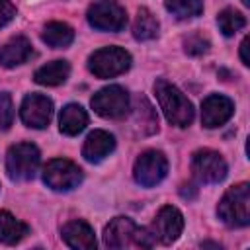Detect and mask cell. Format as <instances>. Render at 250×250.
Instances as JSON below:
<instances>
[{"mask_svg": "<svg viewBox=\"0 0 250 250\" xmlns=\"http://www.w3.org/2000/svg\"><path fill=\"white\" fill-rule=\"evenodd\" d=\"M154 94L160 104V109L168 123L176 127H188L193 121V105L191 102L168 80L158 78L154 82Z\"/></svg>", "mask_w": 250, "mask_h": 250, "instance_id": "obj_1", "label": "cell"}, {"mask_svg": "<svg viewBox=\"0 0 250 250\" xmlns=\"http://www.w3.org/2000/svg\"><path fill=\"white\" fill-rule=\"evenodd\" d=\"M154 234H150L146 229L137 227L129 217H115L104 229V244L107 248H148L154 244Z\"/></svg>", "mask_w": 250, "mask_h": 250, "instance_id": "obj_2", "label": "cell"}, {"mask_svg": "<svg viewBox=\"0 0 250 250\" xmlns=\"http://www.w3.org/2000/svg\"><path fill=\"white\" fill-rule=\"evenodd\" d=\"M219 219L232 229L246 227L250 223V186L246 182L227 189L217 207Z\"/></svg>", "mask_w": 250, "mask_h": 250, "instance_id": "obj_3", "label": "cell"}, {"mask_svg": "<svg viewBox=\"0 0 250 250\" xmlns=\"http://www.w3.org/2000/svg\"><path fill=\"white\" fill-rule=\"evenodd\" d=\"M39 166V148L31 143L12 145L6 152V172L14 182H27Z\"/></svg>", "mask_w": 250, "mask_h": 250, "instance_id": "obj_4", "label": "cell"}, {"mask_svg": "<svg viewBox=\"0 0 250 250\" xmlns=\"http://www.w3.org/2000/svg\"><path fill=\"white\" fill-rule=\"evenodd\" d=\"M131 55L121 47H104L90 55L88 70L98 78H113L129 70Z\"/></svg>", "mask_w": 250, "mask_h": 250, "instance_id": "obj_5", "label": "cell"}, {"mask_svg": "<svg viewBox=\"0 0 250 250\" xmlns=\"http://www.w3.org/2000/svg\"><path fill=\"white\" fill-rule=\"evenodd\" d=\"M82 178L80 166L66 158H53L43 168V182L55 191H70L80 186Z\"/></svg>", "mask_w": 250, "mask_h": 250, "instance_id": "obj_6", "label": "cell"}, {"mask_svg": "<svg viewBox=\"0 0 250 250\" xmlns=\"http://www.w3.org/2000/svg\"><path fill=\"white\" fill-rule=\"evenodd\" d=\"M92 109L100 115V117H105V119H119L123 115H127L129 111V94L125 88L117 86V84H111V86H105L102 90H98L92 100Z\"/></svg>", "mask_w": 250, "mask_h": 250, "instance_id": "obj_7", "label": "cell"}, {"mask_svg": "<svg viewBox=\"0 0 250 250\" xmlns=\"http://www.w3.org/2000/svg\"><path fill=\"white\" fill-rule=\"evenodd\" d=\"M166 172H168V160L160 150L141 152L133 166L135 182L145 188H152V186L160 184L164 180Z\"/></svg>", "mask_w": 250, "mask_h": 250, "instance_id": "obj_8", "label": "cell"}, {"mask_svg": "<svg viewBox=\"0 0 250 250\" xmlns=\"http://www.w3.org/2000/svg\"><path fill=\"white\" fill-rule=\"evenodd\" d=\"M86 18H88V23L100 31H121L127 25L125 10L111 0L94 2L88 8Z\"/></svg>", "mask_w": 250, "mask_h": 250, "instance_id": "obj_9", "label": "cell"}, {"mask_svg": "<svg viewBox=\"0 0 250 250\" xmlns=\"http://www.w3.org/2000/svg\"><path fill=\"white\" fill-rule=\"evenodd\" d=\"M191 172L201 184H219L227 176V162L219 152L201 148L191 156Z\"/></svg>", "mask_w": 250, "mask_h": 250, "instance_id": "obj_10", "label": "cell"}, {"mask_svg": "<svg viewBox=\"0 0 250 250\" xmlns=\"http://www.w3.org/2000/svg\"><path fill=\"white\" fill-rule=\"evenodd\" d=\"M20 117L27 127L43 129L53 117V102L43 94H27L21 102Z\"/></svg>", "mask_w": 250, "mask_h": 250, "instance_id": "obj_11", "label": "cell"}, {"mask_svg": "<svg viewBox=\"0 0 250 250\" xmlns=\"http://www.w3.org/2000/svg\"><path fill=\"white\" fill-rule=\"evenodd\" d=\"M184 230V217L182 213L172 207V205H164L156 217H154V223H152V234L154 238H158L162 244H172L180 238Z\"/></svg>", "mask_w": 250, "mask_h": 250, "instance_id": "obj_12", "label": "cell"}, {"mask_svg": "<svg viewBox=\"0 0 250 250\" xmlns=\"http://www.w3.org/2000/svg\"><path fill=\"white\" fill-rule=\"evenodd\" d=\"M234 113V104L230 98L221 94H211L201 104V123L207 129H215L227 123Z\"/></svg>", "mask_w": 250, "mask_h": 250, "instance_id": "obj_13", "label": "cell"}, {"mask_svg": "<svg viewBox=\"0 0 250 250\" xmlns=\"http://www.w3.org/2000/svg\"><path fill=\"white\" fill-rule=\"evenodd\" d=\"M113 148H115L113 135L107 131L96 129L86 137L84 146H82V156L88 162H102L105 156H109L113 152Z\"/></svg>", "mask_w": 250, "mask_h": 250, "instance_id": "obj_14", "label": "cell"}, {"mask_svg": "<svg viewBox=\"0 0 250 250\" xmlns=\"http://www.w3.org/2000/svg\"><path fill=\"white\" fill-rule=\"evenodd\" d=\"M31 55H33V47H31L29 39L23 35H16L0 47V64L6 68H14L18 64H23L25 61H29Z\"/></svg>", "mask_w": 250, "mask_h": 250, "instance_id": "obj_15", "label": "cell"}, {"mask_svg": "<svg viewBox=\"0 0 250 250\" xmlns=\"http://www.w3.org/2000/svg\"><path fill=\"white\" fill-rule=\"evenodd\" d=\"M62 238L70 248H78V250H92L96 248V236H94V229L86 223V221H70L62 227Z\"/></svg>", "mask_w": 250, "mask_h": 250, "instance_id": "obj_16", "label": "cell"}, {"mask_svg": "<svg viewBox=\"0 0 250 250\" xmlns=\"http://www.w3.org/2000/svg\"><path fill=\"white\" fill-rule=\"evenodd\" d=\"M131 125L135 127L137 135H152L154 131H158V117L154 113V107L143 96L137 100V105L133 109V123Z\"/></svg>", "mask_w": 250, "mask_h": 250, "instance_id": "obj_17", "label": "cell"}, {"mask_svg": "<svg viewBox=\"0 0 250 250\" xmlns=\"http://www.w3.org/2000/svg\"><path fill=\"white\" fill-rule=\"evenodd\" d=\"M88 125V115L84 111L82 105L78 104H68L62 107L61 111V117H59V127H61V133L68 135V137H74L78 135L80 131H84V127Z\"/></svg>", "mask_w": 250, "mask_h": 250, "instance_id": "obj_18", "label": "cell"}, {"mask_svg": "<svg viewBox=\"0 0 250 250\" xmlns=\"http://www.w3.org/2000/svg\"><path fill=\"white\" fill-rule=\"evenodd\" d=\"M68 74H70V64L66 61H53L37 68L33 80L41 86H59L68 78Z\"/></svg>", "mask_w": 250, "mask_h": 250, "instance_id": "obj_19", "label": "cell"}, {"mask_svg": "<svg viewBox=\"0 0 250 250\" xmlns=\"http://www.w3.org/2000/svg\"><path fill=\"white\" fill-rule=\"evenodd\" d=\"M29 234V227L16 219L8 211H0V242L2 244H18L21 238Z\"/></svg>", "mask_w": 250, "mask_h": 250, "instance_id": "obj_20", "label": "cell"}, {"mask_svg": "<svg viewBox=\"0 0 250 250\" xmlns=\"http://www.w3.org/2000/svg\"><path fill=\"white\" fill-rule=\"evenodd\" d=\"M41 39L53 49H64L74 41V29L64 21H51L45 25Z\"/></svg>", "mask_w": 250, "mask_h": 250, "instance_id": "obj_21", "label": "cell"}, {"mask_svg": "<svg viewBox=\"0 0 250 250\" xmlns=\"http://www.w3.org/2000/svg\"><path fill=\"white\" fill-rule=\"evenodd\" d=\"M158 35V20L152 16L150 10L139 8L135 23H133V37L139 41H148Z\"/></svg>", "mask_w": 250, "mask_h": 250, "instance_id": "obj_22", "label": "cell"}, {"mask_svg": "<svg viewBox=\"0 0 250 250\" xmlns=\"http://www.w3.org/2000/svg\"><path fill=\"white\" fill-rule=\"evenodd\" d=\"M164 6L178 20L195 18L203 12V0H166Z\"/></svg>", "mask_w": 250, "mask_h": 250, "instance_id": "obj_23", "label": "cell"}, {"mask_svg": "<svg viewBox=\"0 0 250 250\" xmlns=\"http://www.w3.org/2000/svg\"><path fill=\"white\" fill-rule=\"evenodd\" d=\"M217 23H219V29L223 31V35H234L236 31H240L246 25V18L232 8H225L217 16Z\"/></svg>", "mask_w": 250, "mask_h": 250, "instance_id": "obj_24", "label": "cell"}, {"mask_svg": "<svg viewBox=\"0 0 250 250\" xmlns=\"http://www.w3.org/2000/svg\"><path fill=\"white\" fill-rule=\"evenodd\" d=\"M184 51L191 57H197V55H203L209 51V41L201 35V33H191L188 37H184Z\"/></svg>", "mask_w": 250, "mask_h": 250, "instance_id": "obj_25", "label": "cell"}, {"mask_svg": "<svg viewBox=\"0 0 250 250\" xmlns=\"http://www.w3.org/2000/svg\"><path fill=\"white\" fill-rule=\"evenodd\" d=\"M14 123V104L8 92L0 94V131L10 129V125Z\"/></svg>", "mask_w": 250, "mask_h": 250, "instance_id": "obj_26", "label": "cell"}, {"mask_svg": "<svg viewBox=\"0 0 250 250\" xmlns=\"http://www.w3.org/2000/svg\"><path fill=\"white\" fill-rule=\"evenodd\" d=\"M16 16V8L10 0H0V27L8 25Z\"/></svg>", "mask_w": 250, "mask_h": 250, "instance_id": "obj_27", "label": "cell"}, {"mask_svg": "<svg viewBox=\"0 0 250 250\" xmlns=\"http://www.w3.org/2000/svg\"><path fill=\"white\" fill-rule=\"evenodd\" d=\"M180 195H182L184 199H195V195H197V188L191 186V184H184V186L180 188Z\"/></svg>", "mask_w": 250, "mask_h": 250, "instance_id": "obj_28", "label": "cell"}, {"mask_svg": "<svg viewBox=\"0 0 250 250\" xmlns=\"http://www.w3.org/2000/svg\"><path fill=\"white\" fill-rule=\"evenodd\" d=\"M240 59H242V64H250V59H248V37H244L242 39V43H240Z\"/></svg>", "mask_w": 250, "mask_h": 250, "instance_id": "obj_29", "label": "cell"}, {"mask_svg": "<svg viewBox=\"0 0 250 250\" xmlns=\"http://www.w3.org/2000/svg\"><path fill=\"white\" fill-rule=\"evenodd\" d=\"M242 4H246V6H248V4H250V0H242Z\"/></svg>", "mask_w": 250, "mask_h": 250, "instance_id": "obj_30", "label": "cell"}]
</instances>
